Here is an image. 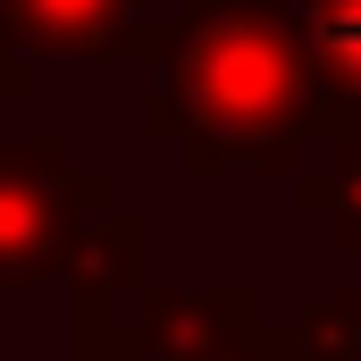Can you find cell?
Listing matches in <instances>:
<instances>
[{
    "mask_svg": "<svg viewBox=\"0 0 361 361\" xmlns=\"http://www.w3.org/2000/svg\"><path fill=\"white\" fill-rule=\"evenodd\" d=\"M286 185H294V210H302L311 227H328V244L361 252V126L319 135L311 160H302Z\"/></svg>",
    "mask_w": 361,
    "mask_h": 361,
    "instance_id": "52a82bcc",
    "label": "cell"
},
{
    "mask_svg": "<svg viewBox=\"0 0 361 361\" xmlns=\"http://www.w3.org/2000/svg\"><path fill=\"white\" fill-rule=\"evenodd\" d=\"M286 8H294V34L311 51L328 135L361 126V0H286Z\"/></svg>",
    "mask_w": 361,
    "mask_h": 361,
    "instance_id": "8992f818",
    "label": "cell"
},
{
    "mask_svg": "<svg viewBox=\"0 0 361 361\" xmlns=\"http://www.w3.org/2000/svg\"><path fill=\"white\" fill-rule=\"evenodd\" d=\"M286 336H294L302 361H361V286L311 294V302L286 319Z\"/></svg>",
    "mask_w": 361,
    "mask_h": 361,
    "instance_id": "ba28073f",
    "label": "cell"
},
{
    "mask_svg": "<svg viewBox=\"0 0 361 361\" xmlns=\"http://www.w3.org/2000/svg\"><path fill=\"white\" fill-rule=\"evenodd\" d=\"M34 59H143L160 0H0Z\"/></svg>",
    "mask_w": 361,
    "mask_h": 361,
    "instance_id": "5b68a950",
    "label": "cell"
},
{
    "mask_svg": "<svg viewBox=\"0 0 361 361\" xmlns=\"http://www.w3.org/2000/svg\"><path fill=\"white\" fill-rule=\"evenodd\" d=\"M17 92H34V51L17 42V25L0 8V101H17Z\"/></svg>",
    "mask_w": 361,
    "mask_h": 361,
    "instance_id": "30bf717a",
    "label": "cell"
},
{
    "mask_svg": "<svg viewBox=\"0 0 361 361\" xmlns=\"http://www.w3.org/2000/svg\"><path fill=\"white\" fill-rule=\"evenodd\" d=\"M51 286L68 294V319H135V302L152 294V219L101 202L59 244Z\"/></svg>",
    "mask_w": 361,
    "mask_h": 361,
    "instance_id": "277c9868",
    "label": "cell"
},
{
    "mask_svg": "<svg viewBox=\"0 0 361 361\" xmlns=\"http://www.w3.org/2000/svg\"><path fill=\"white\" fill-rule=\"evenodd\" d=\"M135 68H143V135L177 152L185 177L227 169L294 177L328 135L319 76L286 0H177Z\"/></svg>",
    "mask_w": 361,
    "mask_h": 361,
    "instance_id": "6da1fadb",
    "label": "cell"
},
{
    "mask_svg": "<svg viewBox=\"0 0 361 361\" xmlns=\"http://www.w3.org/2000/svg\"><path fill=\"white\" fill-rule=\"evenodd\" d=\"M135 336L152 361H302L252 286H152L135 302Z\"/></svg>",
    "mask_w": 361,
    "mask_h": 361,
    "instance_id": "3957f363",
    "label": "cell"
},
{
    "mask_svg": "<svg viewBox=\"0 0 361 361\" xmlns=\"http://www.w3.org/2000/svg\"><path fill=\"white\" fill-rule=\"evenodd\" d=\"M109 202V177L76 160L68 135H0V294L51 286L59 244Z\"/></svg>",
    "mask_w": 361,
    "mask_h": 361,
    "instance_id": "7a4b0ae2",
    "label": "cell"
},
{
    "mask_svg": "<svg viewBox=\"0 0 361 361\" xmlns=\"http://www.w3.org/2000/svg\"><path fill=\"white\" fill-rule=\"evenodd\" d=\"M68 361H152L135 319H68Z\"/></svg>",
    "mask_w": 361,
    "mask_h": 361,
    "instance_id": "9c48e42d",
    "label": "cell"
}]
</instances>
